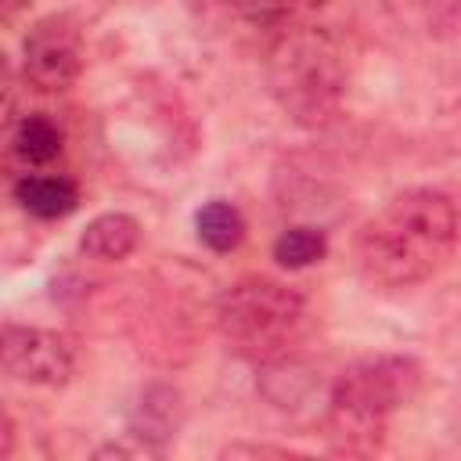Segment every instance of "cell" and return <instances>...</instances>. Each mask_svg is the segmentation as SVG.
I'll use <instances>...</instances> for the list:
<instances>
[{
  "label": "cell",
  "mask_w": 461,
  "mask_h": 461,
  "mask_svg": "<svg viewBox=\"0 0 461 461\" xmlns=\"http://www.w3.org/2000/svg\"><path fill=\"white\" fill-rule=\"evenodd\" d=\"M461 241V216L447 191L407 187L357 230L353 256L375 288H414L439 274Z\"/></svg>",
  "instance_id": "6da1fadb"
},
{
  "label": "cell",
  "mask_w": 461,
  "mask_h": 461,
  "mask_svg": "<svg viewBox=\"0 0 461 461\" xmlns=\"http://www.w3.org/2000/svg\"><path fill=\"white\" fill-rule=\"evenodd\" d=\"M267 86L295 126H331L342 115L349 90V65L339 40L310 22L281 29L270 36Z\"/></svg>",
  "instance_id": "7a4b0ae2"
},
{
  "label": "cell",
  "mask_w": 461,
  "mask_h": 461,
  "mask_svg": "<svg viewBox=\"0 0 461 461\" xmlns=\"http://www.w3.org/2000/svg\"><path fill=\"white\" fill-rule=\"evenodd\" d=\"M425 382V367L403 353H378L342 367L328 393V439L342 454L382 447L385 421L407 407Z\"/></svg>",
  "instance_id": "3957f363"
},
{
  "label": "cell",
  "mask_w": 461,
  "mask_h": 461,
  "mask_svg": "<svg viewBox=\"0 0 461 461\" xmlns=\"http://www.w3.org/2000/svg\"><path fill=\"white\" fill-rule=\"evenodd\" d=\"M216 328L234 353L256 364H277L306 328V299L285 281L249 274L220 292Z\"/></svg>",
  "instance_id": "277c9868"
},
{
  "label": "cell",
  "mask_w": 461,
  "mask_h": 461,
  "mask_svg": "<svg viewBox=\"0 0 461 461\" xmlns=\"http://www.w3.org/2000/svg\"><path fill=\"white\" fill-rule=\"evenodd\" d=\"M86 65L83 29L72 14H43L22 36V76L43 94L68 90Z\"/></svg>",
  "instance_id": "5b68a950"
},
{
  "label": "cell",
  "mask_w": 461,
  "mask_h": 461,
  "mask_svg": "<svg viewBox=\"0 0 461 461\" xmlns=\"http://www.w3.org/2000/svg\"><path fill=\"white\" fill-rule=\"evenodd\" d=\"M0 364L22 385L61 389L76 375V346L61 331L7 321L0 331Z\"/></svg>",
  "instance_id": "8992f818"
},
{
  "label": "cell",
  "mask_w": 461,
  "mask_h": 461,
  "mask_svg": "<svg viewBox=\"0 0 461 461\" xmlns=\"http://www.w3.org/2000/svg\"><path fill=\"white\" fill-rule=\"evenodd\" d=\"M184 425V396L169 382H148L126 418V436L137 439L151 457H162Z\"/></svg>",
  "instance_id": "52a82bcc"
},
{
  "label": "cell",
  "mask_w": 461,
  "mask_h": 461,
  "mask_svg": "<svg viewBox=\"0 0 461 461\" xmlns=\"http://www.w3.org/2000/svg\"><path fill=\"white\" fill-rule=\"evenodd\" d=\"M11 194L22 205V212H29L36 220H65L79 205L76 180L65 176V173H43V169L22 173L11 184Z\"/></svg>",
  "instance_id": "ba28073f"
},
{
  "label": "cell",
  "mask_w": 461,
  "mask_h": 461,
  "mask_svg": "<svg viewBox=\"0 0 461 461\" xmlns=\"http://www.w3.org/2000/svg\"><path fill=\"white\" fill-rule=\"evenodd\" d=\"M61 148H65V133L47 112H29V115L11 122L7 155H11V162L22 166V173L50 166L61 155Z\"/></svg>",
  "instance_id": "9c48e42d"
},
{
  "label": "cell",
  "mask_w": 461,
  "mask_h": 461,
  "mask_svg": "<svg viewBox=\"0 0 461 461\" xmlns=\"http://www.w3.org/2000/svg\"><path fill=\"white\" fill-rule=\"evenodd\" d=\"M137 245H140V220L122 209L97 212L79 234V252L97 263H122L137 252Z\"/></svg>",
  "instance_id": "30bf717a"
},
{
  "label": "cell",
  "mask_w": 461,
  "mask_h": 461,
  "mask_svg": "<svg viewBox=\"0 0 461 461\" xmlns=\"http://www.w3.org/2000/svg\"><path fill=\"white\" fill-rule=\"evenodd\" d=\"M194 234L209 252H234L245 238V216L234 202L227 198H209L194 212Z\"/></svg>",
  "instance_id": "8fae6325"
},
{
  "label": "cell",
  "mask_w": 461,
  "mask_h": 461,
  "mask_svg": "<svg viewBox=\"0 0 461 461\" xmlns=\"http://www.w3.org/2000/svg\"><path fill=\"white\" fill-rule=\"evenodd\" d=\"M234 18H241L245 25L277 36L288 25H299L310 18L317 0H220Z\"/></svg>",
  "instance_id": "7c38bea8"
},
{
  "label": "cell",
  "mask_w": 461,
  "mask_h": 461,
  "mask_svg": "<svg viewBox=\"0 0 461 461\" xmlns=\"http://www.w3.org/2000/svg\"><path fill=\"white\" fill-rule=\"evenodd\" d=\"M324 256H328V234L321 227L295 223L274 238V259L288 270H306V267L321 263Z\"/></svg>",
  "instance_id": "4fadbf2b"
},
{
  "label": "cell",
  "mask_w": 461,
  "mask_h": 461,
  "mask_svg": "<svg viewBox=\"0 0 461 461\" xmlns=\"http://www.w3.org/2000/svg\"><path fill=\"white\" fill-rule=\"evenodd\" d=\"M220 457H295V450L270 447V443H230L220 450Z\"/></svg>",
  "instance_id": "5bb4252c"
},
{
  "label": "cell",
  "mask_w": 461,
  "mask_h": 461,
  "mask_svg": "<svg viewBox=\"0 0 461 461\" xmlns=\"http://www.w3.org/2000/svg\"><path fill=\"white\" fill-rule=\"evenodd\" d=\"M432 4V18L439 25H461V0H429Z\"/></svg>",
  "instance_id": "9a60e30c"
},
{
  "label": "cell",
  "mask_w": 461,
  "mask_h": 461,
  "mask_svg": "<svg viewBox=\"0 0 461 461\" xmlns=\"http://www.w3.org/2000/svg\"><path fill=\"white\" fill-rule=\"evenodd\" d=\"M29 4H32V0H0V18H4V25H11Z\"/></svg>",
  "instance_id": "2e32d148"
}]
</instances>
